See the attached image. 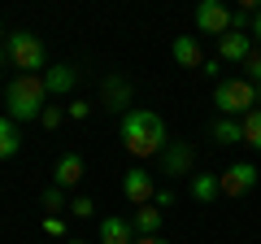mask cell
Returning <instances> with one entry per match:
<instances>
[{
  "label": "cell",
  "mask_w": 261,
  "mask_h": 244,
  "mask_svg": "<svg viewBox=\"0 0 261 244\" xmlns=\"http://www.w3.org/2000/svg\"><path fill=\"white\" fill-rule=\"evenodd\" d=\"M118 135H122V149H126L130 157H140V161L161 157L166 144H170L166 118L152 113V109H126V113H122V122H118Z\"/></svg>",
  "instance_id": "1"
},
{
  "label": "cell",
  "mask_w": 261,
  "mask_h": 244,
  "mask_svg": "<svg viewBox=\"0 0 261 244\" xmlns=\"http://www.w3.org/2000/svg\"><path fill=\"white\" fill-rule=\"evenodd\" d=\"M5 101H9V118L13 122H31L39 118V113L48 109V87H44V75H18L9 79V92H5Z\"/></svg>",
  "instance_id": "2"
},
{
  "label": "cell",
  "mask_w": 261,
  "mask_h": 244,
  "mask_svg": "<svg viewBox=\"0 0 261 244\" xmlns=\"http://www.w3.org/2000/svg\"><path fill=\"white\" fill-rule=\"evenodd\" d=\"M214 105L222 118H244V113L257 109V83H248V79H218Z\"/></svg>",
  "instance_id": "3"
},
{
  "label": "cell",
  "mask_w": 261,
  "mask_h": 244,
  "mask_svg": "<svg viewBox=\"0 0 261 244\" xmlns=\"http://www.w3.org/2000/svg\"><path fill=\"white\" fill-rule=\"evenodd\" d=\"M5 53H9V61L22 70V75H35V70H44V39L31 35V31H13L9 44H5Z\"/></svg>",
  "instance_id": "4"
},
{
  "label": "cell",
  "mask_w": 261,
  "mask_h": 244,
  "mask_svg": "<svg viewBox=\"0 0 261 244\" xmlns=\"http://www.w3.org/2000/svg\"><path fill=\"white\" fill-rule=\"evenodd\" d=\"M218 188H222V197H248V192L257 188V166H252V161H231V166L218 175Z\"/></svg>",
  "instance_id": "5"
},
{
  "label": "cell",
  "mask_w": 261,
  "mask_h": 244,
  "mask_svg": "<svg viewBox=\"0 0 261 244\" xmlns=\"http://www.w3.org/2000/svg\"><path fill=\"white\" fill-rule=\"evenodd\" d=\"M196 27L205 31V35H231V9H226L222 0H200L196 5Z\"/></svg>",
  "instance_id": "6"
},
{
  "label": "cell",
  "mask_w": 261,
  "mask_h": 244,
  "mask_svg": "<svg viewBox=\"0 0 261 244\" xmlns=\"http://www.w3.org/2000/svg\"><path fill=\"white\" fill-rule=\"evenodd\" d=\"M122 197H126L130 205H152V197H157L152 175H148L144 166H130L126 175H122Z\"/></svg>",
  "instance_id": "7"
},
{
  "label": "cell",
  "mask_w": 261,
  "mask_h": 244,
  "mask_svg": "<svg viewBox=\"0 0 261 244\" xmlns=\"http://www.w3.org/2000/svg\"><path fill=\"white\" fill-rule=\"evenodd\" d=\"M192 161H196V149L183 140H170L166 153H161V170L166 175H192Z\"/></svg>",
  "instance_id": "8"
},
{
  "label": "cell",
  "mask_w": 261,
  "mask_h": 244,
  "mask_svg": "<svg viewBox=\"0 0 261 244\" xmlns=\"http://www.w3.org/2000/svg\"><path fill=\"white\" fill-rule=\"evenodd\" d=\"M140 235H135V223L130 218H118V214H109V218H100V244H135Z\"/></svg>",
  "instance_id": "9"
},
{
  "label": "cell",
  "mask_w": 261,
  "mask_h": 244,
  "mask_svg": "<svg viewBox=\"0 0 261 244\" xmlns=\"http://www.w3.org/2000/svg\"><path fill=\"white\" fill-rule=\"evenodd\" d=\"M252 53V35H240V31H231V35L218 39V61H235V66H244Z\"/></svg>",
  "instance_id": "10"
},
{
  "label": "cell",
  "mask_w": 261,
  "mask_h": 244,
  "mask_svg": "<svg viewBox=\"0 0 261 244\" xmlns=\"http://www.w3.org/2000/svg\"><path fill=\"white\" fill-rule=\"evenodd\" d=\"M83 157H79V153H61V157H57V166H53V183L57 188H74L79 179H83Z\"/></svg>",
  "instance_id": "11"
},
{
  "label": "cell",
  "mask_w": 261,
  "mask_h": 244,
  "mask_svg": "<svg viewBox=\"0 0 261 244\" xmlns=\"http://www.w3.org/2000/svg\"><path fill=\"white\" fill-rule=\"evenodd\" d=\"M74 83H79V70L74 66H48L44 70L48 96H70V92H74Z\"/></svg>",
  "instance_id": "12"
},
{
  "label": "cell",
  "mask_w": 261,
  "mask_h": 244,
  "mask_svg": "<svg viewBox=\"0 0 261 244\" xmlns=\"http://www.w3.org/2000/svg\"><path fill=\"white\" fill-rule=\"evenodd\" d=\"M170 53H174V61H178L183 70L205 66V53H200V39H196V35H178L174 44H170Z\"/></svg>",
  "instance_id": "13"
},
{
  "label": "cell",
  "mask_w": 261,
  "mask_h": 244,
  "mask_svg": "<svg viewBox=\"0 0 261 244\" xmlns=\"http://www.w3.org/2000/svg\"><path fill=\"white\" fill-rule=\"evenodd\" d=\"M100 92H105V105H109L113 113H126V109H130V83H126L122 75L105 79V87H100Z\"/></svg>",
  "instance_id": "14"
},
{
  "label": "cell",
  "mask_w": 261,
  "mask_h": 244,
  "mask_svg": "<svg viewBox=\"0 0 261 244\" xmlns=\"http://www.w3.org/2000/svg\"><path fill=\"white\" fill-rule=\"evenodd\" d=\"M18 149H22V131H18V122H13L9 113H0V161H9Z\"/></svg>",
  "instance_id": "15"
},
{
  "label": "cell",
  "mask_w": 261,
  "mask_h": 244,
  "mask_svg": "<svg viewBox=\"0 0 261 244\" xmlns=\"http://www.w3.org/2000/svg\"><path fill=\"white\" fill-rule=\"evenodd\" d=\"M209 135H214L218 144H244V122L240 118H214Z\"/></svg>",
  "instance_id": "16"
},
{
  "label": "cell",
  "mask_w": 261,
  "mask_h": 244,
  "mask_svg": "<svg viewBox=\"0 0 261 244\" xmlns=\"http://www.w3.org/2000/svg\"><path fill=\"white\" fill-rule=\"evenodd\" d=\"M222 197V188H218V175H192V201H200V205H209V201Z\"/></svg>",
  "instance_id": "17"
},
{
  "label": "cell",
  "mask_w": 261,
  "mask_h": 244,
  "mask_svg": "<svg viewBox=\"0 0 261 244\" xmlns=\"http://www.w3.org/2000/svg\"><path fill=\"white\" fill-rule=\"evenodd\" d=\"M130 223H135V231H140V235H157V231H161V209H152V205H140Z\"/></svg>",
  "instance_id": "18"
},
{
  "label": "cell",
  "mask_w": 261,
  "mask_h": 244,
  "mask_svg": "<svg viewBox=\"0 0 261 244\" xmlns=\"http://www.w3.org/2000/svg\"><path fill=\"white\" fill-rule=\"evenodd\" d=\"M244 144H252V149L261 153V109H252V113H244Z\"/></svg>",
  "instance_id": "19"
},
{
  "label": "cell",
  "mask_w": 261,
  "mask_h": 244,
  "mask_svg": "<svg viewBox=\"0 0 261 244\" xmlns=\"http://www.w3.org/2000/svg\"><path fill=\"white\" fill-rule=\"evenodd\" d=\"M39 201H44V209H70V205H65V188H57V183H48Z\"/></svg>",
  "instance_id": "20"
},
{
  "label": "cell",
  "mask_w": 261,
  "mask_h": 244,
  "mask_svg": "<svg viewBox=\"0 0 261 244\" xmlns=\"http://www.w3.org/2000/svg\"><path fill=\"white\" fill-rule=\"evenodd\" d=\"M44 235H53V240H70V235H65V218L48 214V218H44Z\"/></svg>",
  "instance_id": "21"
},
{
  "label": "cell",
  "mask_w": 261,
  "mask_h": 244,
  "mask_svg": "<svg viewBox=\"0 0 261 244\" xmlns=\"http://www.w3.org/2000/svg\"><path fill=\"white\" fill-rule=\"evenodd\" d=\"M39 122H44L48 131H57V127H61V122H65V109H57V105H48V109L39 113Z\"/></svg>",
  "instance_id": "22"
},
{
  "label": "cell",
  "mask_w": 261,
  "mask_h": 244,
  "mask_svg": "<svg viewBox=\"0 0 261 244\" xmlns=\"http://www.w3.org/2000/svg\"><path fill=\"white\" fill-rule=\"evenodd\" d=\"M92 197H74V201H70V209H65V214H74V218H92Z\"/></svg>",
  "instance_id": "23"
},
{
  "label": "cell",
  "mask_w": 261,
  "mask_h": 244,
  "mask_svg": "<svg viewBox=\"0 0 261 244\" xmlns=\"http://www.w3.org/2000/svg\"><path fill=\"white\" fill-rule=\"evenodd\" d=\"M87 113H92V105H87V101H70V105H65V118H74V122H83Z\"/></svg>",
  "instance_id": "24"
},
{
  "label": "cell",
  "mask_w": 261,
  "mask_h": 244,
  "mask_svg": "<svg viewBox=\"0 0 261 244\" xmlns=\"http://www.w3.org/2000/svg\"><path fill=\"white\" fill-rule=\"evenodd\" d=\"M244 70H248V83H261V53H248Z\"/></svg>",
  "instance_id": "25"
},
{
  "label": "cell",
  "mask_w": 261,
  "mask_h": 244,
  "mask_svg": "<svg viewBox=\"0 0 261 244\" xmlns=\"http://www.w3.org/2000/svg\"><path fill=\"white\" fill-rule=\"evenodd\" d=\"M152 205H174V192H170V188H157V197H152Z\"/></svg>",
  "instance_id": "26"
},
{
  "label": "cell",
  "mask_w": 261,
  "mask_h": 244,
  "mask_svg": "<svg viewBox=\"0 0 261 244\" xmlns=\"http://www.w3.org/2000/svg\"><path fill=\"white\" fill-rule=\"evenodd\" d=\"M200 70H205V75H214V79H218V70H222V61H218V57H209V61H205V66H200Z\"/></svg>",
  "instance_id": "27"
},
{
  "label": "cell",
  "mask_w": 261,
  "mask_h": 244,
  "mask_svg": "<svg viewBox=\"0 0 261 244\" xmlns=\"http://www.w3.org/2000/svg\"><path fill=\"white\" fill-rule=\"evenodd\" d=\"M252 39H257V44H261V9L252 13Z\"/></svg>",
  "instance_id": "28"
},
{
  "label": "cell",
  "mask_w": 261,
  "mask_h": 244,
  "mask_svg": "<svg viewBox=\"0 0 261 244\" xmlns=\"http://www.w3.org/2000/svg\"><path fill=\"white\" fill-rule=\"evenodd\" d=\"M135 244H166V240H161V235H140Z\"/></svg>",
  "instance_id": "29"
},
{
  "label": "cell",
  "mask_w": 261,
  "mask_h": 244,
  "mask_svg": "<svg viewBox=\"0 0 261 244\" xmlns=\"http://www.w3.org/2000/svg\"><path fill=\"white\" fill-rule=\"evenodd\" d=\"M61 244H87V240H79V235H70V240H61Z\"/></svg>",
  "instance_id": "30"
},
{
  "label": "cell",
  "mask_w": 261,
  "mask_h": 244,
  "mask_svg": "<svg viewBox=\"0 0 261 244\" xmlns=\"http://www.w3.org/2000/svg\"><path fill=\"white\" fill-rule=\"evenodd\" d=\"M5 57H9V53H5V44H0V66H5Z\"/></svg>",
  "instance_id": "31"
},
{
  "label": "cell",
  "mask_w": 261,
  "mask_h": 244,
  "mask_svg": "<svg viewBox=\"0 0 261 244\" xmlns=\"http://www.w3.org/2000/svg\"><path fill=\"white\" fill-rule=\"evenodd\" d=\"M257 109H261V83H257Z\"/></svg>",
  "instance_id": "32"
}]
</instances>
